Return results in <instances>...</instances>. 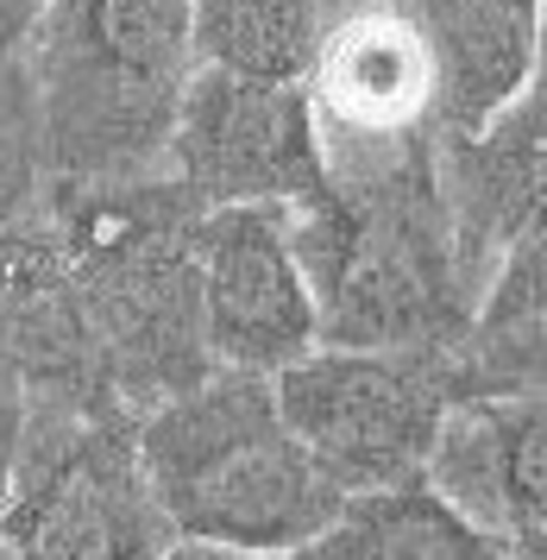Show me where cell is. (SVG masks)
<instances>
[{
    "label": "cell",
    "mask_w": 547,
    "mask_h": 560,
    "mask_svg": "<svg viewBox=\"0 0 547 560\" xmlns=\"http://www.w3.org/2000/svg\"><path fill=\"white\" fill-rule=\"evenodd\" d=\"M132 434L176 541L290 555L340 510L258 372H208L132 416Z\"/></svg>",
    "instance_id": "cell-4"
},
{
    "label": "cell",
    "mask_w": 547,
    "mask_h": 560,
    "mask_svg": "<svg viewBox=\"0 0 547 560\" xmlns=\"http://www.w3.org/2000/svg\"><path fill=\"white\" fill-rule=\"evenodd\" d=\"M38 145H32V114H25L20 63L0 51V228L38 208Z\"/></svg>",
    "instance_id": "cell-17"
},
{
    "label": "cell",
    "mask_w": 547,
    "mask_h": 560,
    "mask_svg": "<svg viewBox=\"0 0 547 560\" xmlns=\"http://www.w3.org/2000/svg\"><path fill=\"white\" fill-rule=\"evenodd\" d=\"M271 397L327 485L352 498L422 479L459 390L447 347H309L271 372Z\"/></svg>",
    "instance_id": "cell-5"
},
{
    "label": "cell",
    "mask_w": 547,
    "mask_h": 560,
    "mask_svg": "<svg viewBox=\"0 0 547 560\" xmlns=\"http://www.w3.org/2000/svg\"><path fill=\"white\" fill-rule=\"evenodd\" d=\"M0 365L25 384V422L120 409L45 202L0 228Z\"/></svg>",
    "instance_id": "cell-10"
},
{
    "label": "cell",
    "mask_w": 547,
    "mask_h": 560,
    "mask_svg": "<svg viewBox=\"0 0 547 560\" xmlns=\"http://www.w3.org/2000/svg\"><path fill=\"white\" fill-rule=\"evenodd\" d=\"M453 390L459 397H503V390H542L547 365V265L542 228L516 240L503 265L478 283L466 322L453 334Z\"/></svg>",
    "instance_id": "cell-14"
},
{
    "label": "cell",
    "mask_w": 547,
    "mask_h": 560,
    "mask_svg": "<svg viewBox=\"0 0 547 560\" xmlns=\"http://www.w3.org/2000/svg\"><path fill=\"white\" fill-rule=\"evenodd\" d=\"M38 7H45V0H0V51H13V45H20Z\"/></svg>",
    "instance_id": "cell-20"
},
{
    "label": "cell",
    "mask_w": 547,
    "mask_h": 560,
    "mask_svg": "<svg viewBox=\"0 0 547 560\" xmlns=\"http://www.w3.org/2000/svg\"><path fill=\"white\" fill-rule=\"evenodd\" d=\"M441 132H473L542 77V0H416Z\"/></svg>",
    "instance_id": "cell-13"
},
{
    "label": "cell",
    "mask_w": 547,
    "mask_h": 560,
    "mask_svg": "<svg viewBox=\"0 0 547 560\" xmlns=\"http://www.w3.org/2000/svg\"><path fill=\"white\" fill-rule=\"evenodd\" d=\"M322 20H340V13H359V7H416V0H315Z\"/></svg>",
    "instance_id": "cell-21"
},
{
    "label": "cell",
    "mask_w": 547,
    "mask_h": 560,
    "mask_svg": "<svg viewBox=\"0 0 547 560\" xmlns=\"http://www.w3.org/2000/svg\"><path fill=\"white\" fill-rule=\"evenodd\" d=\"M322 26L315 0H189V57L196 70L302 82Z\"/></svg>",
    "instance_id": "cell-16"
},
{
    "label": "cell",
    "mask_w": 547,
    "mask_h": 560,
    "mask_svg": "<svg viewBox=\"0 0 547 560\" xmlns=\"http://www.w3.org/2000/svg\"><path fill=\"white\" fill-rule=\"evenodd\" d=\"M302 89L327 164L403 152L441 132L434 57L416 26V7H359L327 20Z\"/></svg>",
    "instance_id": "cell-9"
},
{
    "label": "cell",
    "mask_w": 547,
    "mask_h": 560,
    "mask_svg": "<svg viewBox=\"0 0 547 560\" xmlns=\"http://www.w3.org/2000/svg\"><path fill=\"white\" fill-rule=\"evenodd\" d=\"M0 560H32V555H20V548H7V555H0Z\"/></svg>",
    "instance_id": "cell-22"
},
{
    "label": "cell",
    "mask_w": 547,
    "mask_h": 560,
    "mask_svg": "<svg viewBox=\"0 0 547 560\" xmlns=\"http://www.w3.org/2000/svg\"><path fill=\"white\" fill-rule=\"evenodd\" d=\"M164 560H283V555H252V548H221V541H171Z\"/></svg>",
    "instance_id": "cell-19"
},
{
    "label": "cell",
    "mask_w": 547,
    "mask_h": 560,
    "mask_svg": "<svg viewBox=\"0 0 547 560\" xmlns=\"http://www.w3.org/2000/svg\"><path fill=\"white\" fill-rule=\"evenodd\" d=\"M7 548L32 560H164L171 516L139 459L132 409L25 422L13 491L0 510Z\"/></svg>",
    "instance_id": "cell-6"
},
{
    "label": "cell",
    "mask_w": 547,
    "mask_h": 560,
    "mask_svg": "<svg viewBox=\"0 0 547 560\" xmlns=\"http://www.w3.org/2000/svg\"><path fill=\"white\" fill-rule=\"evenodd\" d=\"M542 77L485 127L434 139V183L466 296H478V283L503 265V253L542 228Z\"/></svg>",
    "instance_id": "cell-12"
},
{
    "label": "cell",
    "mask_w": 547,
    "mask_h": 560,
    "mask_svg": "<svg viewBox=\"0 0 547 560\" xmlns=\"http://www.w3.org/2000/svg\"><path fill=\"white\" fill-rule=\"evenodd\" d=\"M201 347L214 372L271 378L315 347V296L283 202H226L196 221Z\"/></svg>",
    "instance_id": "cell-8"
},
{
    "label": "cell",
    "mask_w": 547,
    "mask_h": 560,
    "mask_svg": "<svg viewBox=\"0 0 547 560\" xmlns=\"http://www.w3.org/2000/svg\"><path fill=\"white\" fill-rule=\"evenodd\" d=\"M0 555H7V529H0Z\"/></svg>",
    "instance_id": "cell-23"
},
{
    "label": "cell",
    "mask_w": 547,
    "mask_h": 560,
    "mask_svg": "<svg viewBox=\"0 0 547 560\" xmlns=\"http://www.w3.org/2000/svg\"><path fill=\"white\" fill-rule=\"evenodd\" d=\"M434 139L327 164L322 189L290 208L315 347H453L473 296L453 265Z\"/></svg>",
    "instance_id": "cell-1"
},
{
    "label": "cell",
    "mask_w": 547,
    "mask_h": 560,
    "mask_svg": "<svg viewBox=\"0 0 547 560\" xmlns=\"http://www.w3.org/2000/svg\"><path fill=\"white\" fill-rule=\"evenodd\" d=\"M422 485L441 491L473 529L510 555H542L547 454H542V390L453 397L441 434L422 459Z\"/></svg>",
    "instance_id": "cell-11"
},
{
    "label": "cell",
    "mask_w": 547,
    "mask_h": 560,
    "mask_svg": "<svg viewBox=\"0 0 547 560\" xmlns=\"http://www.w3.org/2000/svg\"><path fill=\"white\" fill-rule=\"evenodd\" d=\"M283 560H510V548L473 529L422 479H403L340 498V510Z\"/></svg>",
    "instance_id": "cell-15"
},
{
    "label": "cell",
    "mask_w": 547,
    "mask_h": 560,
    "mask_svg": "<svg viewBox=\"0 0 547 560\" xmlns=\"http://www.w3.org/2000/svg\"><path fill=\"white\" fill-rule=\"evenodd\" d=\"M45 214L63 240L75 296L120 409L146 416L151 404L214 372L201 347L196 290L201 208L171 177L146 171V177L45 183Z\"/></svg>",
    "instance_id": "cell-2"
},
{
    "label": "cell",
    "mask_w": 547,
    "mask_h": 560,
    "mask_svg": "<svg viewBox=\"0 0 547 560\" xmlns=\"http://www.w3.org/2000/svg\"><path fill=\"white\" fill-rule=\"evenodd\" d=\"M25 447V384L13 378V365H0V510L13 491V466Z\"/></svg>",
    "instance_id": "cell-18"
},
{
    "label": "cell",
    "mask_w": 547,
    "mask_h": 560,
    "mask_svg": "<svg viewBox=\"0 0 547 560\" xmlns=\"http://www.w3.org/2000/svg\"><path fill=\"white\" fill-rule=\"evenodd\" d=\"M171 183L196 208L226 202H283L296 208L327 183L322 132L302 82L189 70L176 95L164 158Z\"/></svg>",
    "instance_id": "cell-7"
},
{
    "label": "cell",
    "mask_w": 547,
    "mask_h": 560,
    "mask_svg": "<svg viewBox=\"0 0 547 560\" xmlns=\"http://www.w3.org/2000/svg\"><path fill=\"white\" fill-rule=\"evenodd\" d=\"M13 63L50 183L146 177L196 70L189 0H45Z\"/></svg>",
    "instance_id": "cell-3"
}]
</instances>
